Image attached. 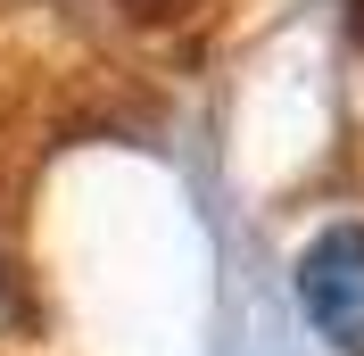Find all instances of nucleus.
Segmentation results:
<instances>
[{"label":"nucleus","instance_id":"nucleus-1","mask_svg":"<svg viewBox=\"0 0 364 356\" xmlns=\"http://www.w3.org/2000/svg\"><path fill=\"white\" fill-rule=\"evenodd\" d=\"M290 290L315 323V340H331L340 356H364V224H323L298 248Z\"/></svg>","mask_w":364,"mask_h":356}]
</instances>
